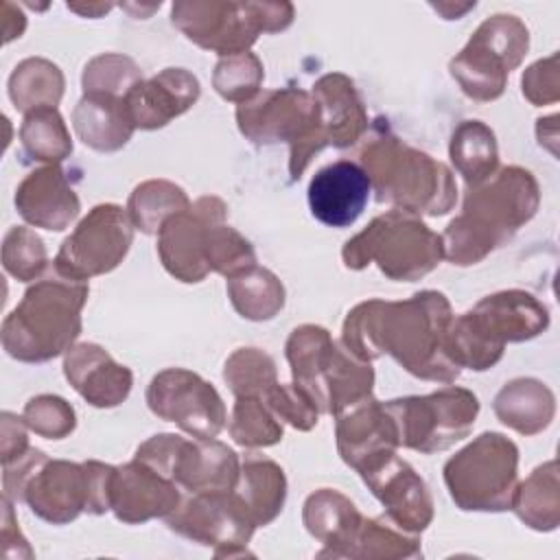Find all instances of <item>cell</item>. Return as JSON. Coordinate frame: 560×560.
<instances>
[{"label": "cell", "mask_w": 560, "mask_h": 560, "mask_svg": "<svg viewBox=\"0 0 560 560\" xmlns=\"http://www.w3.org/2000/svg\"><path fill=\"white\" fill-rule=\"evenodd\" d=\"M453 311L444 293L420 291L409 300H368L357 304L341 330V346L359 361L394 357L409 374L453 383L462 368L448 352Z\"/></svg>", "instance_id": "6da1fadb"}, {"label": "cell", "mask_w": 560, "mask_h": 560, "mask_svg": "<svg viewBox=\"0 0 560 560\" xmlns=\"http://www.w3.org/2000/svg\"><path fill=\"white\" fill-rule=\"evenodd\" d=\"M538 201V184L521 166H503L486 182L468 186L462 214L442 234L444 258L462 267L483 260L536 214Z\"/></svg>", "instance_id": "7a4b0ae2"}, {"label": "cell", "mask_w": 560, "mask_h": 560, "mask_svg": "<svg viewBox=\"0 0 560 560\" xmlns=\"http://www.w3.org/2000/svg\"><path fill=\"white\" fill-rule=\"evenodd\" d=\"M90 287L55 267L31 284L2 322V348L24 363H44L68 352L81 335Z\"/></svg>", "instance_id": "3957f363"}, {"label": "cell", "mask_w": 560, "mask_h": 560, "mask_svg": "<svg viewBox=\"0 0 560 560\" xmlns=\"http://www.w3.org/2000/svg\"><path fill=\"white\" fill-rule=\"evenodd\" d=\"M361 166L376 199L409 214L440 217L457 201L453 173L387 129L361 149Z\"/></svg>", "instance_id": "277c9868"}, {"label": "cell", "mask_w": 560, "mask_h": 560, "mask_svg": "<svg viewBox=\"0 0 560 560\" xmlns=\"http://www.w3.org/2000/svg\"><path fill=\"white\" fill-rule=\"evenodd\" d=\"M549 311L532 293L510 289L486 295L448 328L451 359L464 370L483 372L499 363L505 343L527 341L547 330Z\"/></svg>", "instance_id": "5b68a950"}, {"label": "cell", "mask_w": 560, "mask_h": 560, "mask_svg": "<svg viewBox=\"0 0 560 560\" xmlns=\"http://www.w3.org/2000/svg\"><path fill=\"white\" fill-rule=\"evenodd\" d=\"M348 269H365L376 262L381 273L396 282H413L431 273L444 258L442 236L422 219L392 208L354 234L341 252Z\"/></svg>", "instance_id": "8992f818"}, {"label": "cell", "mask_w": 560, "mask_h": 560, "mask_svg": "<svg viewBox=\"0 0 560 560\" xmlns=\"http://www.w3.org/2000/svg\"><path fill=\"white\" fill-rule=\"evenodd\" d=\"M291 2L182 0L171 9L173 24L199 48L219 57L247 52L260 33H280L293 22Z\"/></svg>", "instance_id": "52a82bcc"}, {"label": "cell", "mask_w": 560, "mask_h": 560, "mask_svg": "<svg viewBox=\"0 0 560 560\" xmlns=\"http://www.w3.org/2000/svg\"><path fill=\"white\" fill-rule=\"evenodd\" d=\"M444 483L459 510H510L518 486L516 444L497 431L481 433L444 464Z\"/></svg>", "instance_id": "ba28073f"}, {"label": "cell", "mask_w": 560, "mask_h": 560, "mask_svg": "<svg viewBox=\"0 0 560 560\" xmlns=\"http://www.w3.org/2000/svg\"><path fill=\"white\" fill-rule=\"evenodd\" d=\"M114 470L116 466L96 459L77 464L46 457L26 479L18 503L52 525L70 523L81 512L105 514L112 510Z\"/></svg>", "instance_id": "9c48e42d"}, {"label": "cell", "mask_w": 560, "mask_h": 560, "mask_svg": "<svg viewBox=\"0 0 560 560\" xmlns=\"http://www.w3.org/2000/svg\"><path fill=\"white\" fill-rule=\"evenodd\" d=\"M241 133L256 144L289 142V175L300 179L315 153H319V112L311 92L298 88L265 90L236 107Z\"/></svg>", "instance_id": "30bf717a"}, {"label": "cell", "mask_w": 560, "mask_h": 560, "mask_svg": "<svg viewBox=\"0 0 560 560\" xmlns=\"http://www.w3.org/2000/svg\"><path fill=\"white\" fill-rule=\"evenodd\" d=\"M527 48V26L516 15L497 13L477 26L448 70L466 96L488 103L503 94L508 74L521 66Z\"/></svg>", "instance_id": "8fae6325"}, {"label": "cell", "mask_w": 560, "mask_h": 560, "mask_svg": "<svg viewBox=\"0 0 560 560\" xmlns=\"http://www.w3.org/2000/svg\"><path fill=\"white\" fill-rule=\"evenodd\" d=\"M383 405L394 418L398 444L422 455L446 451L464 440L479 413L477 396L455 385L427 396L394 398Z\"/></svg>", "instance_id": "7c38bea8"}, {"label": "cell", "mask_w": 560, "mask_h": 560, "mask_svg": "<svg viewBox=\"0 0 560 560\" xmlns=\"http://www.w3.org/2000/svg\"><path fill=\"white\" fill-rule=\"evenodd\" d=\"M133 241V223L127 208L116 203L94 206L61 243L55 269L68 278L88 282L109 273L127 256Z\"/></svg>", "instance_id": "4fadbf2b"}, {"label": "cell", "mask_w": 560, "mask_h": 560, "mask_svg": "<svg viewBox=\"0 0 560 560\" xmlns=\"http://www.w3.org/2000/svg\"><path fill=\"white\" fill-rule=\"evenodd\" d=\"M166 523L173 532L195 542L212 545L217 558L247 556L245 545L256 529L249 512L232 490L190 494L166 516Z\"/></svg>", "instance_id": "5bb4252c"}, {"label": "cell", "mask_w": 560, "mask_h": 560, "mask_svg": "<svg viewBox=\"0 0 560 560\" xmlns=\"http://www.w3.org/2000/svg\"><path fill=\"white\" fill-rule=\"evenodd\" d=\"M147 405L158 418L175 422L192 438H217L228 420L219 392L186 368L155 374L147 387Z\"/></svg>", "instance_id": "9a60e30c"}, {"label": "cell", "mask_w": 560, "mask_h": 560, "mask_svg": "<svg viewBox=\"0 0 560 560\" xmlns=\"http://www.w3.org/2000/svg\"><path fill=\"white\" fill-rule=\"evenodd\" d=\"M228 206L221 197L203 195L173 214L158 232V254L164 269L182 282H201L210 269L206 245L210 228L225 223Z\"/></svg>", "instance_id": "2e32d148"}, {"label": "cell", "mask_w": 560, "mask_h": 560, "mask_svg": "<svg viewBox=\"0 0 560 560\" xmlns=\"http://www.w3.org/2000/svg\"><path fill=\"white\" fill-rule=\"evenodd\" d=\"M238 455L214 438H192L171 433L164 455V475L190 494L228 492L238 479Z\"/></svg>", "instance_id": "e0dca14e"}, {"label": "cell", "mask_w": 560, "mask_h": 560, "mask_svg": "<svg viewBox=\"0 0 560 560\" xmlns=\"http://www.w3.org/2000/svg\"><path fill=\"white\" fill-rule=\"evenodd\" d=\"M372 494L385 505L387 516L411 534H420L433 521V499L424 479L396 453L383 455L359 470Z\"/></svg>", "instance_id": "ac0fdd59"}, {"label": "cell", "mask_w": 560, "mask_h": 560, "mask_svg": "<svg viewBox=\"0 0 560 560\" xmlns=\"http://www.w3.org/2000/svg\"><path fill=\"white\" fill-rule=\"evenodd\" d=\"M335 418L337 451L341 459L357 472L378 457L396 453L400 446L394 418L374 396L354 402Z\"/></svg>", "instance_id": "d6986e66"}, {"label": "cell", "mask_w": 560, "mask_h": 560, "mask_svg": "<svg viewBox=\"0 0 560 560\" xmlns=\"http://www.w3.org/2000/svg\"><path fill=\"white\" fill-rule=\"evenodd\" d=\"M372 186L361 164L337 160L319 168L308 184L313 217L328 228H350L368 206Z\"/></svg>", "instance_id": "ffe728a7"}, {"label": "cell", "mask_w": 560, "mask_h": 560, "mask_svg": "<svg viewBox=\"0 0 560 560\" xmlns=\"http://www.w3.org/2000/svg\"><path fill=\"white\" fill-rule=\"evenodd\" d=\"M179 486L140 459L116 466L112 479V512L118 521L138 525L168 516L182 501Z\"/></svg>", "instance_id": "44dd1931"}, {"label": "cell", "mask_w": 560, "mask_h": 560, "mask_svg": "<svg viewBox=\"0 0 560 560\" xmlns=\"http://www.w3.org/2000/svg\"><path fill=\"white\" fill-rule=\"evenodd\" d=\"M201 94L199 81L184 68H164L138 81L125 96L136 129H160L188 112Z\"/></svg>", "instance_id": "7402d4cb"}, {"label": "cell", "mask_w": 560, "mask_h": 560, "mask_svg": "<svg viewBox=\"0 0 560 560\" xmlns=\"http://www.w3.org/2000/svg\"><path fill=\"white\" fill-rule=\"evenodd\" d=\"M311 94L319 112V149H346L363 138L368 131V112L350 77L341 72L324 74Z\"/></svg>", "instance_id": "603a6c76"}, {"label": "cell", "mask_w": 560, "mask_h": 560, "mask_svg": "<svg viewBox=\"0 0 560 560\" xmlns=\"http://www.w3.org/2000/svg\"><path fill=\"white\" fill-rule=\"evenodd\" d=\"M63 374L77 394L101 409L125 402L133 385L129 368L116 363L105 348L88 341L74 343L66 352Z\"/></svg>", "instance_id": "cb8c5ba5"}, {"label": "cell", "mask_w": 560, "mask_h": 560, "mask_svg": "<svg viewBox=\"0 0 560 560\" xmlns=\"http://www.w3.org/2000/svg\"><path fill=\"white\" fill-rule=\"evenodd\" d=\"M15 208L20 217L44 230H66L81 210L79 197L59 164H48L28 173L15 190Z\"/></svg>", "instance_id": "d4e9b609"}, {"label": "cell", "mask_w": 560, "mask_h": 560, "mask_svg": "<svg viewBox=\"0 0 560 560\" xmlns=\"http://www.w3.org/2000/svg\"><path fill=\"white\" fill-rule=\"evenodd\" d=\"M302 518L308 534L326 547L319 556L350 558L363 516L348 497L332 488H322L304 501Z\"/></svg>", "instance_id": "484cf974"}, {"label": "cell", "mask_w": 560, "mask_h": 560, "mask_svg": "<svg viewBox=\"0 0 560 560\" xmlns=\"http://www.w3.org/2000/svg\"><path fill=\"white\" fill-rule=\"evenodd\" d=\"M72 127L85 147L103 153L122 149L136 131L125 96L109 94H83L72 112Z\"/></svg>", "instance_id": "4316f807"}, {"label": "cell", "mask_w": 560, "mask_h": 560, "mask_svg": "<svg viewBox=\"0 0 560 560\" xmlns=\"http://www.w3.org/2000/svg\"><path fill=\"white\" fill-rule=\"evenodd\" d=\"M335 346L337 341L330 337V332L315 324L298 326L284 346L293 383L308 392L322 413H328L326 374L335 354Z\"/></svg>", "instance_id": "83f0119b"}, {"label": "cell", "mask_w": 560, "mask_h": 560, "mask_svg": "<svg viewBox=\"0 0 560 560\" xmlns=\"http://www.w3.org/2000/svg\"><path fill=\"white\" fill-rule=\"evenodd\" d=\"M497 418L521 435H536L547 429L556 413L551 389L536 378H514L494 396Z\"/></svg>", "instance_id": "f1b7e54d"}, {"label": "cell", "mask_w": 560, "mask_h": 560, "mask_svg": "<svg viewBox=\"0 0 560 560\" xmlns=\"http://www.w3.org/2000/svg\"><path fill=\"white\" fill-rule=\"evenodd\" d=\"M232 492L241 499L256 527L267 525L282 512L287 477L276 462L260 455H245Z\"/></svg>", "instance_id": "f546056e"}, {"label": "cell", "mask_w": 560, "mask_h": 560, "mask_svg": "<svg viewBox=\"0 0 560 560\" xmlns=\"http://www.w3.org/2000/svg\"><path fill=\"white\" fill-rule=\"evenodd\" d=\"M518 518L538 532H551L560 523V483L556 459L538 466L516 486L512 508Z\"/></svg>", "instance_id": "4dcf8cb0"}, {"label": "cell", "mask_w": 560, "mask_h": 560, "mask_svg": "<svg viewBox=\"0 0 560 560\" xmlns=\"http://www.w3.org/2000/svg\"><path fill=\"white\" fill-rule=\"evenodd\" d=\"M451 162L468 186L486 182L499 171L494 131L481 120H464L451 136Z\"/></svg>", "instance_id": "1f68e13d"}, {"label": "cell", "mask_w": 560, "mask_h": 560, "mask_svg": "<svg viewBox=\"0 0 560 560\" xmlns=\"http://www.w3.org/2000/svg\"><path fill=\"white\" fill-rule=\"evenodd\" d=\"M63 74L57 63L28 57L15 66L9 77V96L15 109L28 114L42 107H57L63 96Z\"/></svg>", "instance_id": "d6a6232c"}, {"label": "cell", "mask_w": 560, "mask_h": 560, "mask_svg": "<svg viewBox=\"0 0 560 560\" xmlns=\"http://www.w3.org/2000/svg\"><path fill=\"white\" fill-rule=\"evenodd\" d=\"M228 298L241 317L267 322L282 311L284 287L273 271L256 265L249 271L228 280Z\"/></svg>", "instance_id": "836d02e7"}, {"label": "cell", "mask_w": 560, "mask_h": 560, "mask_svg": "<svg viewBox=\"0 0 560 560\" xmlns=\"http://www.w3.org/2000/svg\"><path fill=\"white\" fill-rule=\"evenodd\" d=\"M22 153L31 162L59 164L72 153L70 131L57 107H42L24 114L20 127Z\"/></svg>", "instance_id": "e575fe53"}, {"label": "cell", "mask_w": 560, "mask_h": 560, "mask_svg": "<svg viewBox=\"0 0 560 560\" xmlns=\"http://www.w3.org/2000/svg\"><path fill=\"white\" fill-rule=\"evenodd\" d=\"M188 206L190 199L179 186L166 179H149L133 188L127 201V212L133 228L144 234H158L173 214Z\"/></svg>", "instance_id": "d590c367"}, {"label": "cell", "mask_w": 560, "mask_h": 560, "mask_svg": "<svg viewBox=\"0 0 560 560\" xmlns=\"http://www.w3.org/2000/svg\"><path fill=\"white\" fill-rule=\"evenodd\" d=\"M374 370L370 363L352 357L341 341L335 346V354L326 374V405L328 413L337 416L339 411L352 407L354 402L372 396Z\"/></svg>", "instance_id": "8d00e7d4"}, {"label": "cell", "mask_w": 560, "mask_h": 560, "mask_svg": "<svg viewBox=\"0 0 560 560\" xmlns=\"http://www.w3.org/2000/svg\"><path fill=\"white\" fill-rule=\"evenodd\" d=\"M418 534H411L396 525L387 514L378 518H363L350 558H372V560H396L420 556Z\"/></svg>", "instance_id": "74e56055"}, {"label": "cell", "mask_w": 560, "mask_h": 560, "mask_svg": "<svg viewBox=\"0 0 560 560\" xmlns=\"http://www.w3.org/2000/svg\"><path fill=\"white\" fill-rule=\"evenodd\" d=\"M230 435L245 448L271 446L282 440V422L260 396H236Z\"/></svg>", "instance_id": "f35d334b"}, {"label": "cell", "mask_w": 560, "mask_h": 560, "mask_svg": "<svg viewBox=\"0 0 560 560\" xmlns=\"http://www.w3.org/2000/svg\"><path fill=\"white\" fill-rule=\"evenodd\" d=\"M223 378L234 396H265L276 383L273 359L258 348H238L223 368Z\"/></svg>", "instance_id": "ab89813d"}, {"label": "cell", "mask_w": 560, "mask_h": 560, "mask_svg": "<svg viewBox=\"0 0 560 560\" xmlns=\"http://www.w3.org/2000/svg\"><path fill=\"white\" fill-rule=\"evenodd\" d=\"M265 68L254 52H238L230 57H221L214 66L212 85L219 96L230 103H247L252 101L262 85Z\"/></svg>", "instance_id": "60d3db41"}, {"label": "cell", "mask_w": 560, "mask_h": 560, "mask_svg": "<svg viewBox=\"0 0 560 560\" xmlns=\"http://www.w3.org/2000/svg\"><path fill=\"white\" fill-rule=\"evenodd\" d=\"M138 81H142V72L136 61L118 52H105L90 59L81 77L83 94L109 96H127Z\"/></svg>", "instance_id": "b9f144b4"}, {"label": "cell", "mask_w": 560, "mask_h": 560, "mask_svg": "<svg viewBox=\"0 0 560 560\" xmlns=\"http://www.w3.org/2000/svg\"><path fill=\"white\" fill-rule=\"evenodd\" d=\"M206 262L210 271H217L230 280L256 267V252L252 243L234 228L217 223L208 234Z\"/></svg>", "instance_id": "7bdbcfd3"}, {"label": "cell", "mask_w": 560, "mask_h": 560, "mask_svg": "<svg viewBox=\"0 0 560 560\" xmlns=\"http://www.w3.org/2000/svg\"><path fill=\"white\" fill-rule=\"evenodd\" d=\"M2 265L20 282L39 280L48 269L44 241L31 228H11L2 241Z\"/></svg>", "instance_id": "ee69618b"}, {"label": "cell", "mask_w": 560, "mask_h": 560, "mask_svg": "<svg viewBox=\"0 0 560 560\" xmlns=\"http://www.w3.org/2000/svg\"><path fill=\"white\" fill-rule=\"evenodd\" d=\"M31 431L46 440H61L77 427L74 409L68 400L55 394H39L24 405L22 413Z\"/></svg>", "instance_id": "f6af8a7d"}, {"label": "cell", "mask_w": 560, "mask_h": 560, "mask_svg": "<svg viewBox=\"0 0 560 560\" xmlns=\"http://www.w3.org/2000/svg\"><path fill=\"white\" fill-rule=\"evenodd\" d=\"M262 400L280 420L289 422L298 431H311L322 413L308 392L295 383H276Z\"/></svg>", "instance_id": "bcb514c9"}, {"label": "cell", "mask_w": 560, "mask_h": 560, "mask_svg": "<svg viewBox=\"0 0 560 560\" xmlns=\"http://www.w3.org/2000/svg\"><path fill=\"white\" fill-rule=\"evenodd\" d=\"M523 96L534 105H551L560 98V74H558V55H549L532 63L523 72Z\"/></svg>", "instance_id": "7dc6e473"}, {"label": "cell", "mask_w": 560, "mask_h": 560, "mask_svg": "<svg viewBox=\"0 0 560 560\" xmlns=\"http://www.w3.org/2000/svg\"><path fill=\"white\" fill-rule=\"evenodd\" d=\"M0 418V459L2 464H9L31 448L26 431L28 424L24 422V418L11 411H2Z\"/></svg>", "instance_id": "c3c4849f"}, {"label": "cell", "mask_w": 560, "mask_h": 560, "mask_svg": "<svg viewBox=\"0 0 560 560\" xmlns=\"http://www.w3.org/2000/svg\"><path fill=\"white\" fill-rule=\"evenodd\" d=\"M556 120H558V116H551V120H549V131H545V129L536 127L538 142H540L542 147H547L553 155H558V151H556V142H558V125H556Z\"/></svg>", "instance_id": "681fc988"}, {"label": "cell", "mask_w": 560, "mask_h": 560, "mask_svg": "<svg viewBox=\"0 0 560 560\" xmlns=\"http://www.w3.org/2000/svg\"><path fill=\"white\" fill-rule=\"evenodd\" d=\"M433 9H438L446 20H459L466 11H470V9H475V2H466V4H462V7H453V2H438V4H433Z\"/></svg>", "instance_id": "f907efd6"}, {"label": "cell", "mask_w": 560, "mask_h": 560, "mask_svg": "<svg viewBox=\"0 0 560 560\" xmlns=\"http://www.w3.org/2000/svg\"><path fill=\"white\" fill-rule=\"evenodd\" d=\"M68 9L88 18H98L101 13H107L112 9V4H103V2H92V4H72L68 2Z\"/></svg>", "instance_id": "816d5d0a"}]
</instances>
